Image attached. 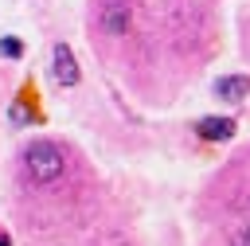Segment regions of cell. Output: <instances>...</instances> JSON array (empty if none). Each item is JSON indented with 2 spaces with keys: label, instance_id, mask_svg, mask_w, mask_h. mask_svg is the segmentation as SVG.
<instances>
[{
  "label": "cell",
  "instance_id": "52a82bcc",
  "mask_svg": "<svg viewBox=\"0 0 250 246\" xmlns=\"http://www.w3.org/2000/svg\"><path fill=\"white\" fill-rule=\"evenodd\" d=\"M234 246H250V226H246V230L238 234V242H234Z\"/></svg>",
  "mask_w": 250,
  "mask_h": 246
},
{
  "label": "cell",
  "instance_id": "277c9868",
  "mask_svg": "<svg viewBox=\"0 0 250 246\" xmlns=\"http://www.w3.org/2000/svg\"><path fill=\"white\" fill-rule=\"evenodd\" d=\"M234 129H238V125H234L230 117H199V121H195V133H199L203 141H230Z\"/></svg>",
  "mask_w": 250,
  "mask_h": 246
},
{
  "label": "cell",
  "instance_id": "ba28073f",
  "mask_svg": "<svg viewBox=\"0 0 250 246\" xmlns=\"http://www.w3.org/2000/svg\"><path fill=\"white\" fill-rule=\"evenodd\" d=\"M0 246H8V234H4V230H0Z\"/></svg>",
  "mask_w": 250,
  "mask_h": 246
},
{
  "label": "cell",
  "instance_id": "6da1fadb",
  "mask_svg": "<svg viewBox=\"0 0 250 246\" xmlns=\"http://www.w3.org/2000/svg\"><path fill=\"white\" fill-rule=\"evenodd\" d=\"M23 160H27V172H31L35 184H55V180L62 176V152H59L51 141H35V144H27Z\"/></svg>",
  "mask_w": 250,
  "mask_h": 246
},
{
  "label": "cell",
  "instance_id": "8992f818",
  "mask_svg": "<svg viewBox=\"0 0 250 246\" xmlns=\"http://www.w3.org/2000/svg\"><path fill=\"white\" fill-rule=\"evenodd\" d=\"M0 55H4V59H23V39L4 35V39H0Z\"/></svg>",
  "mask_w": 250,
  "mask_h": 246
},
{
  "label": "cell",
  "instance_id": "5b68a950",
  "mask_svg": "<svg viewBox=\"0 0 250 246\" xmlns=\"http://www.w3.org/2000/svg\"><path fill=\"white\" fill-rule=\"evenodd\" d=\"M215 94L227 98V102H242V98L250 94V78H246V74H223V78L215 82Z\"/></svg>",
  "mask_w": 250,
  "mask_h": 246
},
{
  "label": "cell",
  "instance_id": "7a4b0ae2",
  "mask_svg": "<svg viewBox=\"0 0 250 246\" xmlns=\"http://www.w3.org/2000/svg\"><path fill=\"white\" fill-rule=\"evenodd\" d=\"M51 78H55L59 86H78V78H82L78 59H74V51H70L66 43H55V47H51Z\"/></svg>",
  "mask_w": 250,
  "mask_h": 246
},
{
  "label": "cell",
  "instance_id": "3957f363",
  "mask_svg": "<svg viewBox=\"0 0 250 246\" xmlns=\"http://www.w3.org/2000/svg\"><path fill=\"white\" fill-rule=\"evenodd\" d=\"M102 27H105L109 35H125V31H129V4H125V0H109V4L102 8Z\"/></svg>",
  "mask_w": 250,
  "mask_h": 246
}]
</instances>
